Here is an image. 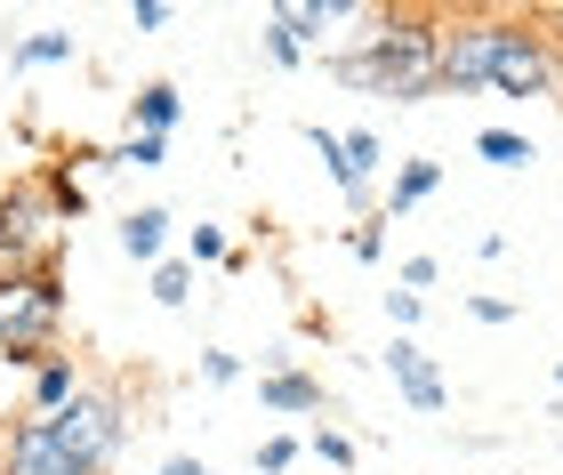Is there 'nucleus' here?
I'll return each instance as SVG.
<instances>
[{
    "instance_id": "nucleus-1",
    "label": "nucleus",
    "mask_w": 563,
    "mask_h": 475,
    "mask_svg": "<svg viewBox=\"0 0 563 475\" xmlns=\"http://www.w3.org/2000/svg\"><path fill=\"white\" fill-rule=\"evenodd\" d=\"M339 81L346 89H371V97H402V106H419V97L443 89V24L387 16L363 48H346V57H339Z\"/></svg>"
},
{
    "instance_id": "nucleus-2",
    "label": "nucleus",
    "mask_w": 563,
    "mask_h": 475,
    "mask_svg": "<svg viewBox=\"0 0 563 475\" xmlns=\"http://www.w3.org/2000/svg\"><path fill=\"white\" fill-rule=\"evenodd\" d=\"M57 242H65V210H57L48 186H9L0 194V283L57 274Z\"/></svg>"
},
{
    "instance_id": "nucleus-3",
    "label": "nucleus",
    "mask_w": 563,
    "mask_h": 475,
    "mask_svg": "<svg viewBox=\"0 0 563 475\" xmlns=\"http://www.w3.org/2000/svg\"><path fill=\"white\" fill-rule=\"evenodd\" d=\"M57 322H65V283H57V274L0 283V355H9V363H48Z\"/></svg>"
},
{
    "instance_id": "nucleus-4",
    "label": "nucleus",
    "mask_w": 563,
    "mask_h": 475,
    "mask_svg": "<svg viewBox=\"0 0 563 475\" xmlns=\"http://www.w3.org/2000/svg\"><path fill=\"white\" fill-rule=\"evenodd\" d=\"M499 41H507V16H459L443 24V89H492V65H499Z\"/></svg>"
},
{
    "instance_id": "nucleus-5",
    "label": "nucleus",
    "mask_w": 563,
    "mask_h": 475,
    "mask_svg": "<svg viewBox=\"0 0 563 475\" xmlns=\"http://www.w3.org/2000/svg\"><path fill=\"white\" fill-rule=\"evenodd\" d=\"M492 89H499V97H548V89H555V57H548V41H540V33H523V24H507L499 65H492Z\"/></svg>"
},
{
    "instance_id": "nucleus-6",
    "label": "nucleus",
    "mask_w": 563,
    "mask_h": 475,
    "mask_svg": "<svg viewBox=\"0 0 563 475\" xmlns=\"http://www.w3.org/2000/svg\"><path fill=\"white\" fill-rule=\"evenodd\" d=\"M0 475H89L81 460L57 443V428H48L41 411H24L9 428V452H0Z\"/></svg>"
},
{
    "instance_id": "nucleus-7",
    "label": "nucleus",
    "mask_w": 563,
    "mask_h": 475,
    "mask_svg": "<svg viewBox=\"0 0 563 475\" xmlns=\"http://www.w3.org/2000/svg\"><path fill=\"white\" fill-rule=\"evenodd\" d=\"M387 371H395V387H402V404H411V411H443L451 387H443V371L427 363L419 339H395V346H387Z\"/></svg>"
},
{
    "instance_id": "nucleus-8",
    "label": "nucleus",
    "mask_w": 563,
    "mask_h": 475,
    "mask_svg": "<svg viewBox=\"0 0 563 475\" xmlns=\"http://www.w3.org/2000/svg\"><path fill=\"white\" fill-rule=\"evenodd\" d=\"M162 242H169V210H130V218H121V250H130L137 266L162 258Z\"/></svg>"
},
{
    "instance_id": "nucleus-9",
    "label": "nucleus",
    "mask_w": 563,
    "mask_h": 475,
    "mask_svg": "<svg viewBox=\"0 0 563 475\" xmlns=\"http://www.w3.org/2000/svg\"><path fill=\"white\" fill-rule=\"evenodd\" d=\"M73 395H81V387H73V363H65V355H48V363L33 371V411H41V419H57Z\"/></svg>"
},
{
    "instance_id": "nucleus-10",
    "label": "nucleus",
    "mask_w": 563,
    "mask_h": 475,
    "mask_svg": "<svg viewBox=\"0 0 563 475\" xmlns=\"http://www.w3.org/2000/svg\"><path fill=\"white\" fill-rule=\"evenodd\" d=\"M322 387L306 379V371H266V411H314Z\"/></svg>"
},
{
    "instance_id": "nucleus-11",
    "label": "nucleus",
    "mask_w": 563,
    "mask_h": 475,
    "mask_svg": "<svg viewBox=\"0 0 563 475\" xmlns=\"http://www.w3.org/2000/svg\"><path fill=\"white\" fill-rule=\"evenodd\" d=\"M434 186H443V162H402V169H395V194H387V202H395V210H419Z\"/></svg>"
},
{
    "instance_id": "nucleus-12",
    "label": "nucleus",
    "mask_w": 563,
    "mask_h": 475,
    "mask_svg": "<svg viewBox=\"0 0 563 475\" xmlns=\"http://www.w3.org/2000/svg\"><path fill=\"white\" fill-rule=\"evenodd\" d=\"M169 121H177V89L169 81H145L137 89V130L145 137H169Z\"/></svg>"
},
{
    "instance_id": "nucleus-13",
    "label": "nucleus",
    "mask_w": 563,
    "mask_h": 475,
    "mask_svg": "<svg viewBox=\"0 0 563 475\" xmlns=\"http://www.w3.org/2000/svg\"><path fill=\"white\" fill-rule=\"evenodd\" d=\"M475 154H483V162H499V169H531V137H516V130H483V137H475Z\"/></svg>"
},
{
    "instance_id": "nucleus-14",
    "label": "nucleus",
    "mask_w": 563,
    "mask_h": 475,
    "mask_svg": "<svg viewBox=\"0 0 563 475\" xmlns=\"http://www.w3.org/2000/svg\"><path fill=\"white\" fill-rule=\"evenodd\" d=\"M186 290H194V266H186V258L153 266V298H162V307H186Z\"/></svg>"
},
{
    "instance_id": "nucleus-15",
    "label": "nucleus",
    "mask_w": 563,
    "mask_h": 475,
    "mask_svg": "<svg viewBox=\"0 0 563 475\" xmlns=\"http://www.w3.org/2000/svg\"><path fill=\"white\" fill-rule=\"evenodd\" d=\"M73 57V41L65 33H33V41H16V65H65Z\"/></svg>"
},
{
    "instance_id": "nucleus-16",
    "label": "nucleus",
    "mask_w": 563,
    "mask_h": 475,
    "mask_svg": "<svg viewBox=\"0 0 563 475\" xmlns=\"http://www.w3.org/2000/svg\"><path fill=\"white\" fill-rule=\"evenodd\" d=\"M113 162H130V169H162V162H169V137H145V130H130V145H121Z\"/></svg>"
},
{
    "instance_id": "nucleus-17",
    "label": "nucleus",
    "mask_w": 563,
    "mask_h": 475,
    "mask_svg": "<svg viewBox=\"0 0 563 475\" xmlns=\"http://www.w3.org/2000/svg\"><path fill=\"white\" fill-rule=\"evenodd\" d=\"M266 57H274V65H298V57H306V41H298L282 16H266Z\"/></svg>"
},
{
    "instance_id": "nucleus-18",
    "label": "nucleus",
    "mask_w": 563,
    "mask_h": 475,
    "mask_svg": "<svg viewBox=\"0 0 563 475\" xmlns=\"http://www.w3.org/2000/svg\"><path fill=\"white\" fill-rule=\"evenodd\" d=\"M186 258H194V266L225 258V234H218V227H194V234H186Z\"/></svg>"
},
{
    "instance_id": "nucleus-19",
    "label": "nucleus",
    "mask_w": 563,
    "mask_h": 475,
    "mask_svg": "<svg viewBox=\"0 0 563 475\" xmlns=\"http://www.w3.org/2000/svg\"><path fill=\"white\" fill-rule=\"evenodd\" d=\"M314 460H322V467H354V443L322 428V435H314Z\"/></svg>"
},
{
    "instance_id": "nucleus-20",
    "label": "nucleus",
    "mask_w": 563,
    "mask_h": 475,
    "mask_svg": "<svg viewBox=\"0 0 563 475\" xmlns=\"http://www.w3.org/2000/svg\"><path fill=\"white\" fill-rule=\"evenodd\" d=\"M290 460H298V443H290V435H266V443H258V467H266V475H282Z\"/></svg>"
},
{
    "instance_id": "nucleus-21",
    "label": "nucleus",
    "mask_w": 563,
    "mask_h": 475,
    "mask_svg": "<svg viewBox=\"0 0 563 475\" xmlns=\"http://www.w3.org/2000/svg\"><path fill=\"white\" fill-rule=\"evenodd\" d=\"M387 314H395V331L411 339V322H419V290H395V298H387Z\"/></svg>"
},
{
    "instance_id": "nucleus-22",
    "label": "nucleus",
    "mask_w": 563,
    "mask_h": 475,
    "mask_svg": "<svg viewBox=\"0 0 563 475\" xmlns=\"http://www.w3.org/2000/svg\"><path fill=\"white\" fill-rule=\"evenodd\" d=\"M475 322H516V298H467Z\"/></svg>"
},
{
    "instance_id": "nucleus-23",
    "label": "nucleus",
    "mask_w": 563,
    "mask_h": 475,
    "mask_svg": "<svg viewBox=\"0 0 563 475\" xmlns=\"http://www.w3.org/2000/svg\"><path fill=\"white\" fill-rule=\"evenodd\" d=\"M234 371H242L234 355H201V379H210V387H225V379H234Z\"/></svg>"
},
{
    "instance_id": "nucleus-24",
    "label": "nucleus",
    "mask_w": 563,
    "mask_h": 475,
    "mask_svg": "<svg viewBox=\"0 0 563 475\" xmlns=\"http://www.w3.org/2000/svg\"><path fill=\"white\" fill-rule=\"evenodd\" d=\"M162 475H218V467H201V460H169Z\"/></svg>"
},
{
    "instance_id": "nucleus-25",
    "label": "nucleus",
    "mask_w": 563,
    "mask_h": 475,
    "mask_svg": "<svg viewBox=\"0 0 563 475\" xmlns=\"http://www.w3.org/2000/svg\"><path fill=\"white\" fill-rule=\"evenodd\" d=\"M555 387H563V363H555Z\"/></svg>"
}]
</instances>
